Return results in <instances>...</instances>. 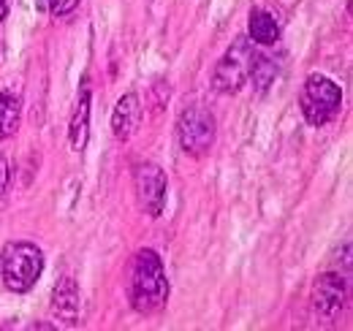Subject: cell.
<instances>
[{"label": "cell", "mask_w": 353, "mask_h": 331, "mask_svg": "<svg viewBox=\"0 0 353 331\" xmlns=\"http://www.w3.org/2000/svg\"><path fill=\"white\" fill-rule=\"evenodd\" d=\"M136 201L150 217H158L166 207V174L155 163H139L133 171Z\"/></svg>", "instance_id": "cell-6"}, {"label": "cell", "mask_w": 353, "mask_h": 331, "mask_svg": "<svg viewBox=\"0 0 353 331\" xmlns=\"http://www.w3.org/2000/svg\"><path fill=\"white\" fill-rule=\"evenodd\" d=\"M79 304L82 301H79V288H77L74 277L71 274L60 277V283L52 290V310H54V315L65 326H77V321H79Z\"/></svg>", "instance_id": "cell-9"}, {"label": "cell", "mask_w": 353, "mask_h": 331, "mask_svg": "<svg viewBox=\"0 0 353 331\" xmlns=\"http://www.w3.org/2000/svg\"><path fill=\"white\" fill-rule=\"evenodd\" d=\"M6 14H8V6H6V0H0V25H3V19H6Z\"/></svg>", "instance_id": "cell-16"}, {"label": "cell", "mask_w": 353, "mask_h": 331, "mask_svg": "<svg viewBox=\"0 0 353 331\" xmlns=\"http://www.w3.org/2000/svg\"><path fill=\"white\" fill-rule=\"evenodd\" d=\"M139 125H141V103H139L136 92H128L117 101V106L112 112V133L117 141H128L136 136Z\"/></svg>", "instance_id": "cell-8"}, {"label": "cell", "mask_w": 353, "mask_h": 331, "mask_svg": "<svg viewBox=\"0 0 353 331\" xmlns=\"http://www.w3.org/2000/svg\"><path fill=\"white\" fill-rule=\"evenodd\" d=\"M44 272V252L33 242H8L0 255V274L6 288L14 293H28L36 288Z\"/></svg>", "instance_id": "cell-2"}, {"label": "cell", "mask_w": 353, "mask_h": 331, "mask_svg": "<svg viewBox=\"0 0 353 331\" xmlns=\"http://www.w3.org/2000/svg\"><path fill=\"white\" fill-rule=\"evenodd\" d=\"M253 60H256L253 41H250V39H236V41L228 46V52L223 54L221 63L215 66L212 87H215L218 92H223V95L239 92L242 84L248 82V77H250Z\"/></svg>", "instance_id": "cell-4"}, {"label": "cell", "mask_w": 353, "mask_h": 331, "mask_svg": "<svg viewBox=\"0 0 353 331\" xmlns=\"http://www.w3.org/2000/svg\"><path fill=\"white\" fill-rule=\"evenodd\" d=\"M90 90L85 87L79 101H77V109H74V117H71V128H68V139H71V147L79 152L85 150L88 144V133H90Z\"/></svg>", "instance_id": "cell-11"}, {"label": "cell", "mask_w": 353, "mask_h": 331, "mask_svg": "<svg viewBox=\"0 0 353 331\" xmlns=\"http://www.w3.org/2000/svg\"><path fill=\"white\" fill-rule=\"evenodd\" d=\"M22 123V103L11 92H0V139H11Z\"/></svg>", "instance_id": "cell-12"}, {"label": "cell", "mask_w": 353, "mask_h": 331, "mask_svg": "<svg viewBox=\"0 0 353 331\" xmlns=\"http://www.w3.org/2000/svg\"><path fill=\"white\" fill-rule=\"evenodd\" d=\"M176 139L185 155H193V158L207 155L210 147L215 144V117L201 106L185 109L176 120Z\"/></svg>", "instance_id": "cell-5"}, {"label": "cell", "mask_w": 353, "mask_h": 331, "mask_svg": "<svg viewBox=\"0 0 353 331\" xmlns=\"http://www.w3.org/2000/svg\"><path fill=\"white\" fill-rule=\"evenodd\" d=\"M248 39L259 46H272L280 39V25L269 11H253L248 19Z\"/></svg>", "instance_id": "cell-10"}, {"label": "cell", "mask_w": 353, "mask_h": 331, "mask_svg": "<svg viewBox=\"0 0 353 331\" xmlns=\"http://www.w3.org/2000/svg\"><path fill=\"white\" fill-rule=\"evenodd\" d=\"M343 301H345V280L340 274L318 277V283L312 288V307H315V312H321L326 318H334L343 310Z\"/></svg>", "instance_id": "cell-7"}, {"label": "cell", "mask_w": 353, "mask_h": 331, "mask_svg": "<svg viewBox=\"0 0 353 331\" xmlns=\"http://www.w3.org/2000/svg\"><path fill=\"white\" fill-rule=\"evenodd\" d=\"M250 77H253V82L259 84V90H266V84L274 82V66H272V60L256 54L253 68H250Z\"/></svg>", "instance_id": "cell-13"}, {"label": "cell", "mask_w": 353, "mask_h": 331, "mask_svg": "<svg viewBox=\"0 0 353 331\" xmlns=\"http://www.w3.org/2000/svg\"><path fill=\"white\" fill-rule=\"evenodd\" d=\"M6 185H8V161L0 155V193L6 190Z\"/></svg>", "instance_id": "cell-15"}, {"label": "cell", "mask_w": 353, "mask_h": 331, "mask_svg": "<svg viewBox=\"0 0 353 331\" xmlns=\"http://www.w3.org/2000/svg\"><path fill=\"white\" fill-rule=\"evenodd\" d=\"M299 106H302L305 120L310 125H315V128H321V125L332 123L340 114L343 92H340V87L332 82L329 77L312 74V77H307V82L302 84Z\"/></svg>", "instance_id": "cell-3"}, {"label": "cell", "mask_w": 353, "mask_h": 331, "mask_svg": "<svg viewBox=\"0 0 353 331\" xmlns=\"http://www.w3.org/2000/svg\"><path fill=\"white\" fill-rule=\"evenodd\" d=\"M79 6V0H36V8L44 14H54V17H65Z\"/></svg>", "instance_id": "cell-14"}, {"label": "cell", "mask_w": 353, "mask_h": 331, "mask_svg": "<svg viewBox=\"0 0 353 331\" xmlns=\"http://www.w3.org/2000/svg\"><path fill=\"white\" fill-rule=\"evenodd\" d=\"M169 299V280L155 250H139L131 263V304L136 312H158Z\"/></svg>", "instance_id": "cell-1"}]
</instances>
